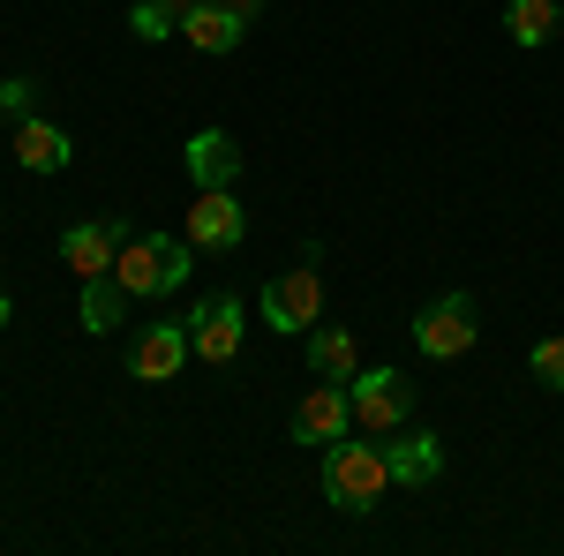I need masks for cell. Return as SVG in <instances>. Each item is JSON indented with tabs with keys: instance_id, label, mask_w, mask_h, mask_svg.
I'll return each mask as SVG.
<instances>
[{
	"instance_id": "ffe728a7",
	"label": "cell",
	"mask_w": 564,
	"mask_h": 556,
	"mask_svg": "<svg viewBox=\"0 0 564 556\" xmlns=\"http://www.w3.org/2000/svg\"><path fill=\"white\" fill-rule=\"evenodd\" d=\"M0 113H8V121L39 113V84H31V76H8V84H0Z\"/></svg>"
},
{
	"instance_id": "2e32d148",
	"label": "cell",
	"mask_w": 564,
	"mask_h": 556,
	"mask_svg": "<svg viewBox=\"0 0 564 556\" xmlns=\"http://www.w3.org/2000/svg\"><path fill=\"white\" fill-rule=\"evenodd\" d=\"M557 23H564L557 0H512V8H505V31H512L520 45H550V39H557Z\"/></svg>"
},
{
	"instance_id": "7c38bea8",
	"label": "cell",
	"mask_w": 564,
	"mask_h": 556,
	"mask_svg": "<svg viewBox=\"0 0 564 556\" xmlns=\"http://www.w3.org/2000/svg\"><path fill=\"white\" fill-rule=\"evenodd\" d=\"M181 166H188L196 188H234V181H241V143L226 129H196L188 151H181Z\"/></svg>"
},
{
	"instance_id": "ac0fdd59",
	"label": "cell",
	"mask_w": 564,
	"mask_h": 556,
	"mask_svg": "<svg viewBox=\"0 0 564 556\" xmlns=\"http://www.w3.org/2000/svg\"><path fill=\"white\" fill-rule=\"evenodd\" d=\"M129 31L143 45H159V39H174V31H181V15L166 8V0H135V8H129Z\"/></svg>"
},
{
	"instance_id": "7402d4cb",
	"label": "cell",
	"mask_w": 564,
	"mask_h": 556,
	"mask_svg": "<svg viewBox=\"0 0 564 556\" xmlns=\"http://www.w3.org/2000/svg\"><path fill=\"white\" fill-rule=\"evenodd\" d=\"M226 8H241V15H249V23H257V15H263V0H226Z\"/></svg>"
},
{
	"instance_id": "5b68a950",
	"label": "cell",
	"mask_w": 564,
	"mask_h": 556,
	"mask_svg": "<svg viewBox=\"0 0 564 556\" xmlns=\"http://www.w3.org/2000/svg\"><path fill=\"white\" fill-rule=\"evenodd\" d=\"M121 241H129V218H84V226L61 233V263H68L76 279H113Z\"/></svg>"
},
{
	"instance_id": "52a82bcc",
	"label": "cell",
	"mask_w": 564,
	"mask_h": 556,
	"mask_svg": "<svg viewBox=\"0 0 564 556\" xmlns=\"http://www.w3.org/2000/svg\"><path fill=\"white\" fill-rule=\"evenodd\" d=\"M414 346H422L430 361H459V353L475 346V301H467V294L430 301V308L414 316Z\"/></svg>"
},
{
	"instance_id": "30bf717a",
	"label": "cell",
	"mask_w": 564,
	"mask_h": 556,
	"mask_svg": "<svg viewBox=\"0 0 564 556\" xmlns=\"http://www.w3.org/2000/svg\"><path fill=\"white\" fill-rule=\"evenodd\" d=\"M196 249H241L249 241V218H241V204H234V188H196V204H188V226H181Z\"/></svg>"
},
{
	"instance_id": "5bb4252c",
	"label": "cell",
	"mask_w": 564,
	"mask_h": 556,
	"mask_svg": "<svg viewBox=\"0 0 564 556\" xmlns=\"http://www.w3.org/2000/svg\"><path fill=\"white\" fill-rule=\"evenodd\" d=\"M181 39L196 45V53H234V45L249 39V15L226 8V0H196V8L181 15Z\"/></svg>"
},
{
	"instance_id": "4fadbf2b",
	"label": "cell",
	"mask_w": 564,
	"mask_h": 556,
	"mask_svg": "<svg viewBox=\"0 0 564 556\" xmlns=\"http://www.w3.org/2000/svg\"><path fill=\"white\" fill-rule=\"evenodd\" d=\"M8 143H15V166H23V173H61L68 159H76L68 129H61V121H39V113H23Z\"/></svg>"
},
{
	"instance_id": "7a4b0ae2",
	"label": "cell",
	"mask_w": 564,
	"mask_h": 556,
	"mask_svg": "<svg viewBox=\"0 0 564 556\" xmlns=\"http://www.w3.org/2000/svg\"><path fill=\"white\" fill-rule=\"evenodd\" d=\"M391 489V467H384V444H332L324 451V497L339 504V512H377Z\"/></svg>"
},
{
	"instance_id": "ba28073f",
	"label": "cell",
	"mask_w": 564,
	"mask_h": 556,
	"mask_svg": "<svg viewBox=\"0 0 564 556\" xmlns=\"http://www.w3.org/2000/svg\"><path fill=\"white\" fill-rule=\"evenodd\" d=\"M241 316H249L241 294H212L196 316H188V346H196V361H204V369H226V361L241 353Z\"/></svg>"
},
{
	"instance_id": "277c9868",
	"label": "cell",
	"mask_w": 564,
	"mask_h": 556,
	"mask_svg": "<svg viewBox=\"0 0 564 556\" xmlns=\"http://www.w3.org/2000/svg\"><path fill=\"white\" fill-rule=\"evenodd\" d=\"M347 399H354V428H369V436H391V428L414 422V384L399 369H354Z\"/></svg>"
},
{
	"instance_id": "d6986e66",
	"label": "cell",
	"mask_w": 564,
	"mask_h": 556,
	"mask_svg": "<svg viewBox=\"0 0 564 556\" xmlns=\"http://www.w3.org/2000/svg\"><path fill=\"white\" fill-rule=\"evenodd\" d=\"M527 369H534V384L564 391V339H534V353H527Z\"/></svg>"
},
{
	"instance_id": "8fae6325",
	"label": "cell",
	"mask_w": 564,
	"mask_h": 556,
	"mask_svg": "<svg viewBox=\"0 0 564 556\" xmlns=\"http://www.w3.org/2000/svg\"><path fill=\"white\" fill-rule=\"evenodd\" d=\"M384 467H391V489H430L436 473H444V436H430V428H391L384 436Z\"/></svg>"
},
{
	"instance_id": "6da1fadb",
	"label": "cell",
	"mask_w": 564,
	"mask_h": 556,
	"mask_svg": "<svg viewBox=\"0 0 564 556\" xmlns=\"http://www.w3.org/2000/svg\"><path fill=\"white\" fill-rule=\"evenodd\" d=\"M188 257H196L188 233H129L113 279L129 286V301H159V294H174V286H188V271H196Z\"/></svg>"
},
{
	"instance_id": "44dd1931",
	"label": "cell",
	"mask_w": 564,
	"mask_h": 556,
	"mask_svg": "<svg viewBox=\"0 0 564 556\" xmlns=\"http://www.w3.org/2000/svg\"><path fill=\"white\" fill-rule=\"evenodd\" d=\"M8 324H15V301H8V286H0V331H8Z\"/></svg>"
},
{
	"instance_id": "8992f818",
	"label": "cell",
	"mask_w": 564,
	"mask_h": 556,
	"mask_svg": "<svg viewBox=\"0 0 564 556\" xmlns=\"http://www.w3.org/2000/svg\"><path fill=\"white\" fill-rule=\"evenodd\" d=\"M196 361V346H188V316L181 324H143L129 346V377L135 384H166V377H181Z\"/></svg>"
},
{
	"instance_id": "9c48e42d",
	"label": "cell",
	"mask_w": 564,
	"mask_h": 556,
	"mask_svg": "<svg viewBox=\"0 0 564 556\" xmlns=\"http://www.w3.org/2000/svg\"><path fill=\"white\" fill-rule=\"evenodd\" d=\"M354 428V399H347V384H332V377H316V384L302 391V406H294V444H339Z\"/></svg>"
},
{
	"instance_id": "e0dca14e",
	"label": "cell",
	"mask_w": 564,
	"mask_h": 556,
	"mask_svg": "<svg viewBox=\"0 0 564 556\" xmlns=\"http://www.w3.org/2000/svg\"><path fill=\"white\" fill-rule=\"evenodd\" d=\"M121 308H129V286H121V279H84V308H76V316H84L90 339H98V331H113V324H121Z\"/></svg>"
},
{
	"instance_id": "3957f363",
	"label": "cell",
	"mask_w": 564,
	"mask_h": 556,
	"mask_svg": "<svg viewBox=\"0 0 564 556\" xmlns=\"http://www.w3.org/2000/svg\"><path fill=\"white\" fill-rule=\"evenodd\" d=\"M324 324V271L316 257H302L294 271H279L263 286V331H286V339H308Z\"/></svg>"
},
{
	"instance_id": "9a60e30c",
	"label": "cell",
	"mask_w": 564,
	"mask_h": 556,
	"mask_svg": "<svg viewBox=\"0 0 564 556\" xmlns=\"http://www.w3.org/2000/svg\"><path fill=\"white\" fill-rule=\"evenodd\" d=\"M308 369L332 377V384H347L354 369H361V339H354L347 324H316V331H308Z\"/></svg>"
},
{
	"instance_id": "603a6c76",
	"label": "cell",
	"mask_w": 564,
	"mask_h": 556,
	"mask_svg": "<svg viewBox=\"0 0 564 556\" xmlns=\"http://www.w3.org/2000/svg\"><path fill=\"white\" fill-rule=\"evenodd\" d=\"M166 8H174V15H188V8H196V0H166Z\"/></svg>"
}]
</instances>
